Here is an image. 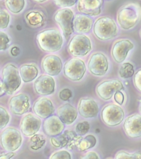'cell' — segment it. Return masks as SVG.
Wrapping results in <instances>:
<instances>
[{
	"instance_id": "cell-1",
	"label": "cell",
	"mask_w": 141,
	"mask_h": 159,
	"mask_svg": "<svg viewBox=\"0 0 141 159\" xmlns=\"http://www.w3.org/2000/svg\"><path fill=\"white\" fill-rule=\"evenodd\" d=\"M37 45L45 52H54L59 51L64 44V38L59 30L50 28L40 32L36 37Z\"/></svg>"
},
{
	"instance_id": "cell-2",
	"label": "cell",
	"mask_w": 141,
	"mask_h": 159,
	"mask_svg": "<svg viewBox=\"0 0 141 159\" xmlns=\"http://www.w3.org/2000/svg\"><path fill=\"white\" fill-rule=\"evenodd\" d=\"M141 18V7L137 3H130L122 6L117 13V22L125 30H131Z\"/></svg>"
},
{
	"instance_id": "cell-3",
	"label": "cell",
	"mask_w": 141,
	"mask_h": 159,
	"mask_svg": "<svg viewBox=\"0 0 141 159\" xmlns=\"http://www.w3.org/2000/svg\"><path fill=\"white\" fill-rule=\"evenodd\" d=\"M93 33L99 40H109L117 37L118 28L112 18L104 16L99 17L94 23Z\"/></svg>"
},
{
	"instance_id": "cell-4",
	"label": "cell",
	"mask_w": 141,
	"mask_h": 159,
	"mask_svg": "<svg viewBox=\"0 0 141 159\" xmlns=\"http://www.w3.org/2000/svg\"><path fill=\"white\" fill-rule=\"evenodd\" d=\"M2 76L6 94L12 95L17 92L22 84V80L18 67L12 64L6 65L3 68Z\"/></svg>"
},
{
	"instance_id": "cell-5",
	"label": "cell",
	"mask_w": 141,
	"mask_h": 159,
	"mask_svg": "<svg viewBox=\"0 0 141 159\" xmlns=\"http://www.w3.org/2000/svg\"><path fill=\"white\" fill-rule=\"evenodd\" d=\"M22 141L20 132L13 127L6 128L0 135V144L6 152L17 151L21 147Z\"/></svg>"
},
{
	"instance_id": "cell-6",
	"label": "cell",
	"mask_w": 141,
	"mask_h": 159,
	"mask_svg": "<svg viewBox=\"0 0 141 159\" xmlns=\"http://www.w3.org/2000/svg\"><path fill=\"white\" fill-rule=\"evenodd\" d=\"M92 48L90 38L83 34L74 35L68 45V52L76 57H83L87 55Z\"/></svg>"
},
{
	"instance_id": "cell-7",
	"label": "cell",
	"mask_w": 141,
	"mask_h": 159,
	"mask_svg": "<svg viewBox=\"0 0 141 159\" xmlns=\"http://www.w3.org/2000/svg\"><path fill=\"white\" fill-rule=\"evenodd\" d=\"M74 12L69 8H63L58 10L54 15L55 21L62 31L65 39L68 40L74 32Z\"/></svg>"
},
{
	"instance_id": "cell-8",
	"label": "cell",
	"mask_w": 141,
	"mask_h": 159,
	"mask_svg": "<svg viewBox=\"0 0 141 159\" xmlns=\"http://www.w3.org/2000/svg\"><path fill=\"white\" fill-rule=\"evenodd\" d=\"M63 70L67 79L72 81H79L84 77L87 69L83 60L75 57L67 60Z\"/></svg>"
},
{
	"instance_id": "cell-9",
	"label": "cell",
	"mask_w": 141,
	"mask_h": 159,
	"mask_svg": "<svg viewBox=\"0 0 141 159\" xmlns=\"http://www.w3.org/2000/svg\"><path fill=\"white\" fill-rule=\"evenodd\" d=\"M102 120L109 127H115L121 124L125 117V112L121 107L115 104L105 106L101 112Z\"/></svg>"
},
{
	"instance_id": "cell-10",
	"label": "cell",
	"mask_w": 141,
	"mask_h": 159,
	"mask_svg": "<svg viewBox=\"0 0 141 159\" xmlns=\"http://www.w3.org/2000/svg\"><path fill=\"white\" fill-rule=\"evenodd\" d=\"M88 67L92 74L102 76L107 74L109 69V61L103 53L95 52L89 59Z\"/></svg>"
},
{
	"instance_id": "cell-11",
	"label": "cell",
	"mask_w": 141,
	"mask_h": 159,
	"mask_svg": "<svg viewBox=\"0 0 141 159\" xmlns=\"http://www.w3.org/2000/svg\"><path fill=\"white\" fill-rule=\"evenodd\" d=\"M124 89L121 81L118 79L104 81L98 84L96 89L97 94L102 99L108 101L111 99L115 93Z\"/></svg>"
},
{
	"instance_id": "cell-12",
	"label": "cell",
	"mask_w": 141,
	"mask_h": 159,
	"mask_svg": "<svg viewBox=\"0 0 141 159\" xmlns=\"http://www.w3.org/2000/svg\"><path fill=\"white\" fill-rule=\"evenodd\" d=\"M42 126V120L36 115L29 113L23 118L20 128L21 133L25 137H32L39 131Z\"/></svg>"
},
{
	"instance_id": "cell-13",
	"label": "cell",
	"mask_w": 141,
	"mask_h": 159,
	"mask_svg": "<svg viewBox=\"0 0 141 159\" xmlns=\"http://www.w3.org/2000/svg\"><path fill=\"white\" fill-rule=\"evenodd\" d=\"M55 81L49 75H42L37 77L34 84L35 92L41 96H49L54 93L55 90Z\"/></svg>"
},
{
	"instance_id": "cell-14",
	"label": "cell",
	"mask_w": 141,
	"mask_h": 159,
	"mask_svg": "<svg viewBox=\"0 0 141 159\" xmlns=\"http://www.w3.org/2000/svg\"><path fill=\"white\" fill-rule=\"evenodd\" d=\"M30 104L29 96L24 93L15 95L9 101V107L13 114L22 116L29 111Z\"/></svg>"
},
{
	"instance_id": "cell-15",
	"label": "cell",
	"mask_w": 141,
	"mask_h": 159,
	"mask_svg": "<svg viewBox=\"0 0 141 159\" xmlns=\"http://www.w3.org/2000/svg\"><path fill=\"white\" fill-rule=\"evenodd\" d=\"M134 48L133 43L129 39H121L114 43L112 50V57L117 63L124 62L129 52Z\"/></svg>"
},
{
	"instance_id": "cell-16",
	"label": "cell",
	"mask_w": 141,
	"mask_h": 159,
	"mask_svg": "<svg viewBox=\"0 0 141 159\" xmlns=\"http://www.w3.org/2000/svg\"><path fill=\"white\" fill-rule=\"evenodd\" d=\"M42 69L46 74L56 76L61 73L63 69L62 60L56 55H48L42 62Z\"/></svg>"
},
{
	"instance_id": "cell-17",
	"label": "cell",
	"mask_w": 141,
	"mask_h": 159,
	"mask_svg": "<svg viewBox=\"0 0 141 159\" xmlns=\"http://www.w3.org/2000/svg\"><path fill=\"white\" fill-rule=\"evenodd\" d=\"M45 134L51 137L59 136L65 128V124L57 116H51L46 118L42 125Z\"/></svg>"
},
{
	"instance_id": "cell-18",
	"label": "cell",
	"mask_w": 141,
	"mask_h": 159,
	"mask_svg": "<svg viewBox=\"0 0 141 159\" xmlns=\"http://www.w3.org/2000/svg\"><path fill=\"white\" fill-rule=\"evenodd\" d=\"M123 128L129 138L134 139L141 137V115L132 114L127 117L124 122Z\"/></svg>"
},
{
	"instance_id": "cell-19",
	"label": "cell",
	"mask_w": 141,
	"mask_h": 159,
	"mask_svg": "<svg viewBox=\"0 0 141 159\" xmlns=\"http://www.w3.org/2000/svg\"><path fill=\"white\" fill-rule=\"evenodd\" d=\"M33 111L37 117L46 119L54 113L55 107L50 99L46 97H41L35 102Z\"/></svg>"
},
{
	"instance_id": "cell-20",
	"label": "cell",
	"mask_w": 141,
	"mask_h": 159,
	"mask_svg": "<svg viewBox=\"0 0 141 159\" xmlns=\"http://www.w3.org/2000/svg\"><path fill=\"white\" fill-rule=\"evenodd\" d=\"M102 4V0H78L77 8L79 12L95 17L100 14Z\"/></svg>"
},
{
	"instance_id": "cell-21",
	"label": "cell",
	"mask_w": 141,
	"mask_h": 159,
	"mask_svg": "<svg viewBox=\"0 0 141 159\" xmlns=\"http://www.w3.org/2000/svg\"><path fill=\"white\" fill-rule=\"evenodd\" d=\"M99 107L97 102L90 98H83L80 99L78 111L85 118H91L97 116L99 113Z\"/></svg>"
},
{
	"instance_id": "cell-22",
	"label": "cell",
	"mask_w": 141,
	"mask_h": 159,
	"mask_svg": "<svg viewBox=\"0 0 141 159\" xmlns=\"http://www.w3.org/2000/svg\"><path fill=\"white\" fill-rule=\"evenodd\" d=\"M78 111L70 103H65L57 109V116L64 124L71 125L78 117Z\"/></svg>"
},
{
	"instance_id": "cell-23",
	"label": "cell",
	"mask_w": 141,
	"mask_h": 159,
	"mask_svg": "<svg viewBox=\"0 0 141 159\" xmlns=\"http://www.w3.org/2000/svg\"><path fill=\"white\" fill-rule=\"evenodd\" d=\"M93 20L89 16L84 14H77L73 20L74 32L79 33H88L93 27Z\"/></svg>"
},
{
	"instance_id": "cell-24",
	"label": "cell",
	"mask_w": 141,
	"mask_h": 159,
	"mask_svg": "<svg viewBox=\"0 0 141 159\" xmlns=\"http://www.w3.org/2000/svg\"><path fill=\"white\" fill-rule=\"evenodd\" d=\"M20 73L23 81L28 83L37 78L39 70L35 65L24 64L20 67Z\"/></svg>"
},
{
	"instance_id": "cell-25",
	"label": "cell",
	"mask_w": 141,
	"mask_h": 159,
	"mask_svg": "<svg viewBox=\"0 0 141 159\" xmlns=\"http://www.w3.org/2000/svg\"><path fill=\"white\" fill-rule=\"evenodd\" d=\"M97 144L96 138L93 135H88L84 138H77L74 145L79 152H84L95 147Z\"/></svg>"
},
{
	"instance_id": "cell-26",
	"label": "cell",
	"mask_w": 141,
	"mask_h": 159,
	"mask_svg": "<svg viewBox=\"0 0 141 159\" xmlns=\"http://www.w3.org/2000/svg\"><path fill=\"white\" fill-rule=\"evenodd\" d=\"M5 5L8 10L14 14H18L24 10L25 0H5Z\"/></svg>"
},
{
	"instance_id": "cell-27",
	"label": "cell",
	"mask_w": 141,
	"mask_h": 159,
	"mask_svg": "<svg viewBox=\"0 0 141 159\" xmlns=\"http://www.w3.org/2000/svg\"><path fill=\"white\" fill-rule=\"evenodd\" d=\"M25 19L29 25L33 27L39 26L44 22L42 14L37 11H31L25 16Z\"/></svg>"
},
{
	"instance_id": "cell-28",
	"label": "cell",
	"mask_w": 141,
	"mask_h": 159,
	"mask_svg": "<svg viewBox=\"0 0 141 159\" xmlns=\"http://www.w3.org/2000/svg\"><path fill=\"white\" fill-rule=\"evenodd\" d=\"M46 139L42 134H35L30 140V147L33 150H38L44 146Z\"/></svg>"
},
{
	"instance_id": "cell-29",
	"label": "cell",
	"mask_w": 141,
	"mask_h": 159,
	"mask_svg": "<svg viewBox=\"0 0 141 159\" xmlns=\"http://www.w3.org/2000/svg\"><path fill=\"white\" fill-rule=\"evenodd\" d=\"M134 73V66L130 62H125L119 69V75L122 79L132 77Z\"/></svg>"
},
{
	"instance_id": "cell-30",
	"label": "cell",
	"mask_w": 141,
	"mask_h": 159,
	"mask_svg": "<svg viewBox=\"0 0 141 159\" xmlns=\"http://www.w3.org/2000/svg\"><path fill=\"white\" fill-rule=\"evenodd\" d=\"M10 120V114L2 106H0V130L5 128Z\"/></svg>"
},
{
	"instance_id": "cell-31",
	"label": "cell",
	"mask_w": 141,
	"mask_h": 159,
	"mask_svg": "<svg viewBox=\"0 0 141 159\" xmlns=\"http://www.w3.org/2000/svg\"><path fill=\"white\" fill-rule=\"evenodd\" d=\"M11 20L10 14L5 10L0 9V30H5L8 27Z\"/></svg>"
},
{
	"instance_id": "cell-32",
	"label": "cell",
	"mask_w": 141,
	"mask_h": 159,
	"mask_svg": "<svg viewBox=\"0 0 141 159\" xmlns=\"http://www.w3.org/2000/svg\"><path fill=\"white\" fill-rule=\"evenodd\" d=\"M115 159H141V152H136L134 153H129L125 151H120L116 154Z\"/></svg>"
},
{
	"instance_id": "cell-33",
	"label": "cell",
	"mask_w": 141,
	"mask_h": 159,
	"mask_svg": "<svg viewBox=\"0 0 141 159\" xmlns=\"http://www.w3.org/2000/svg\"><path fill=\"white\" fill-rule=\"evenodd\" d=\"M90 125L87 121L80 122L77 124L76 127V133L80 136L84 135L89 132Z\"/></svg>"
},
{
	"instance_id": "cell-34",
	"label": "cell",
	"mask_w": 141,
	"mask_h": 159,
	"mask_svg": "<svg viewBox=\"0 0 141 159\" xmlns=\"http://www.w3.org/2000/svg\"><path fill=\"white\" fill-rule=\"evenodd\" d=\"M11 42L7 34L0 30V51L7 49Z\"/></svg>"
},
{
	"instance_id": "cell-35",
	"label": "cell",
	"mask_w": 141,
	"mask_h": 159,
	"mask_svg": "<svg viewBox=\"0 0 141 159\" xmlns=\"http://www.w3.org/2000/svg\"><path fill=\"white\" fill-rule=\"evenodd\" d=\"M55 4L59 7L69 8L74 6L78 0H53Z\"/></svg>"
},
{
	"instance_id": "cell-36",
	"label": "cell",
	"mask_w": 141,
	"mask_h": 159,
	"mask_svg": "<svg viewBox=\"0 0 141 159\" xmlns=\"http://www.w3.org/2000/svg\"><path fill=\"white\" fill-rule=\"evenodd\" d=\"M50 158L51 159H72V157L69 152L66 150H61L55 152Z\"/></svg>"
},
{
	"instance_id": "cell-37",
	"label": "cell",
	"mask_w": 141,
	"mask_h": 159,
	"mask_svg": "<svg viewBox=\"0 0 141 159\" xmlns=\"http://www.w3.org/2000/svg\"><path fill=\"white\" fill-rule=\"evenodd\" d=\"M72 96V91L67 88L62 89L59 93V98L64 101H68Z\"/></svg>"
},
{
	"instance_id": "cell-38",
	"label": "cell",
	"mask_w": 141,
	"mask_h": 159,
	"mask_svg": "<svg viewBox=\"0 0 141 159\" xmlns=\"http://www.w3.org/2000/svg\"><path fill=\"white\" fill-rule=\"evenodd\" d=\"M134 84L137 89L141 92V69L139 70L134 75Z\"/></svg>"
},
{
	"instance_id": "cell-39",
	"label": "cell",
	"mask_w": 141,
	"mask_h": 159,
	"mask_svg": "<svg viewBox=\"0 0 141 159\" xmlns=\"http://www.w3.org/2000/svg\"><path fill=\"white\" fill-rule=\"evenodd\" d=\"M124 99H125V98H124V94L121 92V91H117L114 94V99H115V102L120 105H122L123 104Z\"/></svg>"
},
{
	"instance_id": "cell-40",
	"label": "cell",
	"mask_w": 141,
	"mask_h": 159,
	"mask_svg": "<svg viewBox=\"0 0 141 159\" xmlns=\"http://www.w3.org/2000/svg\"><path fill=\"white\" fill-rule=\"evenodd\" d=\"M83 159H99L98 154L95 152H91L85 154L83 157H81Z\"/></svg>"
},
{
	"instance_id": "cell-41",
	"label": "cell",
	"mask_w": 141,
	"mask_h": 159,
	"mask_svg": "<svg viewBox=\"0 0 141 159\" xmlns=\"http://www.w3.org/2000/svg\"><path fill=\"white\" fill-rule=\"evenodd\" d=\"M15 154L14 152H8L6 154H1L0 155V159H10L12 158L15 156Z\"/></svg>"
},
{
	"instance_id": "cell-42",
	"label": "cell",
	"mask_w": 141,
	"mask_h": 159,
	"mask_svg": "<svg viewBox=\"0 0 141 159\" xmlns=\"http://www.w3.org/2000/svg\"><path fill=\"white\" fill-rule=\"evenodd\" d=\"M6 94V90L2 80L0 79V97H2Z\"/></svg>"
},
{
	"instance_id": "cell-43",
	"label": "cell",
	"mask_w": 141,
	"mask_h": 159,
	"mask_svg": "<svg viewBox=\"0 0 141 159\" xmlns=\"http://www.w3.org/2000/svg\"><path fill=\"white\" fill-rule=\"evenodd\" d=\"M11 53L13 57H16L20 54V49L17 47H14L11 50Z\"/></svg>"
},
{
	"instance_id": "cell-44",
	"label": "cell",
	"mask_w": 141,
	"mask_h": 159,
	"mask_svg": "<svg viewBox=\"0 0 141 159\" xmlns=\"http://www.w3.org/2000/svg\"><path fill=\"white\" fill-rule=\"evenodd\" d=\"M33 1H34V2H36L42 3L46 1L47 0H33Z\"/></svg>"
},
{
	"instance_id": "cell-45",
	"label": "cell",
	"mask_w": 141,
	"mask_h": 159,
	"mask_svg": "<svg viewBox=\"0 0 141 159\" xmlns=\"http://www.w3.org/2000/svg\"><path fill=\"white\" fill-rule=\"evenodd\" d=\"M140 111L141 112V99H140Z\"/></svg>"
},
{
	"instance_id": "cell-46",
	"label": "cell",
	"mask_w": 141,
	"mask_h": 159,
	"mask_svg": "<svg viewBox=\"0 0 141 159\" xmlns=\"http://www.w3.org/2000/svg\"><path fill=\"white\" fill-rule=\"evenodd\" d=\"M139 34H140V36H141V30H140V32H139Z\"/></svg>"
},
{
	"instance_id": "cell-47",
	"label": "cell",
	"mask_w": 141,
	"mask_h": 159,
	"mask_svg": "<svg viewBox=\"0 0 141 159\" xmlns=\"http://www.w3.org/2000/svg\"><path fill=\"white\" fill-rule=\"evenodd\" d=\"M107 1H110V0H107Z\"/></svg>"
},
{
	"instance_id": "cell-48",
	"label": "cell",
	"mask_w": 141,
	"mask_h": 159,
	"mask_svg": "<svg viewBox=\"0 0 141 159\" xmlns=\"http://www.w3.org/2000/svg\"><path fill=\"white\" fill-rule=\"evenodd\" d=\"M0 71H1V69H0Z\"/></svg>"
}]
</instances>
